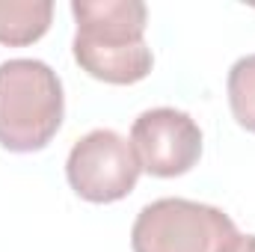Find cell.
<instances>
[{
    "label": "cell",
    "mask_w": 255,
    "mask_h": 252,
    "mask_svg": "<svg viewBox=\"0 0 255 252\" xmlns=\"http://www.w3.org/2000/svg\"><path fill=\"white\" fill-rule=\"evenodd\" d=\"M54 18L51 0H0V45L24 48L39 42Z\"/></svg>",
    "instance_id": "obj_6"
},
{
    "label": "cell",
    "mask_w": 255,
    "mask_h": 252,
    "mask_svg": "<svg viewBox=\"0 0 255 252\" xmlns=\"http://www.w3.org/2000/svg\"><path fill=\"white\" fill-rule=\"evenodd\" d=\"M130 145L142 172L154 178H175L190 172L202 157V130L190 113L175 107H154L133 119Z\"/></svg>",
    "instance_id": "obj_5"
},
{
    "label": "cell",
    "mask_w": 255,
    "mask_h": 252,
    "mask_svg": "<svg viewBox=\"0 0 255 252\" xmlns=\"http://www.w3.org/2000/svg\"><path fill=\"white\" fill-rule=\"evenodd\" d=\"M71 15L77 21L74 60L104 83H139L151 74V48L145 45L148 9L139 0H74Z\"/></svg>",
    "instance_id": "obj_1"
},
{
    "label": "cell",
    "mask_w": 255,
    "mask_h": 252,
    "mask_svg": "<svg viewBox=\"0 0 255 252\" xmlns=\"http://www.w3.org/2000/svg\"><path fill=\"white\" fill-rule=\"evenodd\" d=\"M235 252H255V235H241Z\"/></svg>",
    "instance_id": "obj_8"
},
{
    "label": "cell",
    "mask_w": 255,
    "mask_h": 252,
    "mask_svg": "<svg viewBox=\"0 0 255 252\" xmlns=\"http://www.w3.org/2000/svg\"><path fill=\"white\" fill-rule=\"evenodd\" d=\"M60 74L42 60L0 63V145L15 154L42 151L63 125Z\"/></svg>",
    "instance_id": "obj_2"
},
{
    "label": "cell",
    "mask_w": 255,
    "mask_h": 252,
    "mask_svg": "<svg viewBox=\"0 0 255 252\" xmlns=\"http://www.w3.org/2000/svg\"><path fill=\"white\" fill-rule=\"evenodd\" d=\"M229 107L238 125L255 133V54L241 57L229 68Z\"/></svg>",
    "instance_id": "obj_7"
},
{
    "label": "cell",
    "mask_w": 255,
    "mask_h": 252,
    "mask_svg": "<svg viewBox=\"0 0 255 252\" xmlns=\"http://www.w3.org/2000/svg\"><path fill=\"white\" fill-rule=\"evenodd\" d=\"M139 172L142 166L133 145L110 127H98L80 136L65 160V178L71 190L95 205H110L133 193Z\"/></svg>",
    "instance_id": "obj_4"
},
{
    "label": "cell",
    "mask_w": 255,
    "mask_h": 252,
    "mask_svg": "<svg viewBox=\"0 0 255 252\" xmlns=\"http://www.w3.org/2000/svg\"><path fill=\"white\" fill-rule=\"evenodd\" d=\"M241 232L229 214L193 199H157L130 229L133 252H235Z\"/></svg>",
    "instance_id": "obj_3"
}]
</instances>
